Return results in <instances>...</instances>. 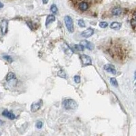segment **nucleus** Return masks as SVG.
Returning a JSON list of instances; mask_svg holds the SVG:
<instances>
[{
    "label": "nucleus",
    "mask_w": 136,
    "mask_h": 136,
    "mask_svg": "<svg viewBox=\"0 0 136 136\" xmlns=\"http://www.w3.org/2000/svg\"><path fill=\"white\" fill-rule=\"evenodd\" d=\"M0 29L1 32L3 35L6 34L8 29V21L7 20H2L0 23Z\"/></svg>",
    "instance_id": "obj_4"
},
{
    "label": "nucleus",
    "mask_w": 136,
    "mask_h": 136,
    "mask_svg": "<svg viewBox=\"0 0 136 136\" xmlns=\"http://www.w3.org/2000/svg\"><path fill=\"white\" fill-rule=\"evenodd\" d=\"M80 59L83 66H88L92 64V60L91 57L87 55H80Z\"/></svg>",
    "instance_id": "obj_3"
},
{
    "label": "nucleus",
    "mask_w": 136,
    "mask_h": 136,
    "mask_svg": "<svg viewBox=\"0 0 136 136\" xmlns=\"http://www.w3.org/2000/svg\"><path fill=\"white\" fill-rule=\"evenodd\" d=\"M78 8L80 9V10L82 11V12H85L88 10V4L85 2V1H82L80 2L79 5H78Z\"/></svg>",
    "instance_id": "obj_11"
},
{
    "label": "nucleus",
    "mask_w": 136,
    "mask_h": 136,
    "mask_svg": "<svg viewBox=\"0 0 136 136\" xmlns=\"http://www.w3.org/2000/svg\"><path fill=\"white\" fill-rule=\"evenodd\" d=\"M2 115L5 116V117H7L8 118L10 119V120H14V119H15V118H16L15 115H14L12 112H10V111H8L7 110L3 111V112H2Z\"/></svg>",
    "instance_id": "obj_9"
},
{
    "label": "nucleus",
    "mask_w": 136,
    "mask_h": 136,
    "mask_svg": "<svg viewBox=\"0 0 136 136\" xmlns=\"http://www.w3.org/2000/svg\"><path fill=\"white\" fill-rule=\"evenodd\" d=\"M80 44H82L84 47H86V48L90 50H92L94 48V44H93L92 42H88L87 40H82L80 42Z\"/></svg>",
    "instance_id": "obj_7"
},
{
    "label": "nucleus",
    "mask_w": 136,
    "mask_h": 136,
    "mask_svg": "<svg viewBox=\"0 0 136 136\" xmlns=\"http://www.w3.org/2000/svg\"><path fill=\"white\" fill-rule=\"evenodd\" d=\"M1 132H0V136H1Z\"/></svg>",
    "instance_id": "obj_30"
},
{
    "label": "nucleus",
    "mask_w": 136,
    "mask_h": 136,
    "mask_svg": "<svg viewBox=\"0 0 136 136\" xmlns=\"http://www.w3.org/2000/svg\"><path fill=\"white\" fill-rule=\"evenodd\" d=\"M4 59L5 60H6L9 63H11L12 62V59L11 56H8V55H6V56H4Z\"/></svg>",
    "instance_id": "obj_23"
},
{
    "label": "nucleus",
    "mask_w": 136,
    "mask_h": 136,
    "mask_svg": "<svg viewBox=\"0 0 136 136\" xmlns=\"http://www.w3.org/2000/svg\"></svg>",
    "instance_id": "obj_31"
},
{
    "label": "nucleus",
    "mask_w": 136,
    "mask_h": 136,
    "mask_svg": "<svg viewBox=\"0 0 136 136\" xmlns=\"http://www.w3.org/2000/svg\"><path fill=\"white\" fill-rule=\"evenodd\" d=\"M74 48L78 51H83L84 49V47L82 44H76L74 45Z\"/></svg>",
    "instance_id": "obj_16"
},
{
    "label": "nucleus",
    "mask_w": 136,
    "mask_h": 136,
    "mask_svg": "<svg viewBox=\"0 0 136 136\" xmlns=\"http://www.w3.org/2000/svg\"><path fill=\"white\" fill-rule=\"evenodd\" d=\"M110 28L114 30H119L121 27V24L118 22H113L110 24Z\"/></svg>",
    "instance_id": "obj_13"
},
{
    "label": "nucleus",
    "mask_w": 136,
    "mask_h": 136,
    "mask_svg": "<svg viewBox=\"0 0 136 136\" xmlns=\"http://www.w3.org/2000/svg\"><path fill=\"white\" fill-rule=\"evenodd\" d=\"M36 127L37 129H41L43 127V123L42 121H37L36 124Z\"/></svg>",
    "instance_id": "obj_22"
},
{
    "label": "nucleus",
    "mask_w": 136,
    "mask_h": 136,
    "mask_svg": "<svg viewBox=\"0 0 136 136\" xmlns=\"http://www.w3.org/2000/svg\"><path fill=\"white\" fill-rule=\"evenodd\" d=\"M55 20V16L54 15H52V14L48 15V16L46 17V23H45L46 27H48V25L52 23Z\"/></svg>",
    "instance_id": "obj_10"
},
{
    "label": "nucleus",
    "mask_w": 136,
    "mask_h": 136,
    "mask_svg": "<svg viewBox=\"0 0 136 136\" xmlns=\"http://www.w3.org/2000/svg\"><path fill=\"white\" fill-rule=\"evenodd\" d=\"M50 11L53 13V14H56V12H58V8L55 4H52L50 7Z\"/></svg>",
    "instance_id": "obj_18"
},
{
    "label": "nucleus",
    "mask_w": 136,
    "mask_h": 136,
    "mask_svg": "<svg viewBox=\"0 0 136 136\" xmlns=\"http://www.w3.org/2000/svg\"><path fill=\"white\" fill-rule=\"evenodd\" d=\"M14 79H16L15 74L13 72H9L8 74H7V76H6V80L8 82H9V81L14 80Z\"/></svg>",
    "instance_id": "obj_14"
},
{
    "label": "nucleus",
    "mask_w": 136,
    "mask_h": 136,
    "mask_svg": "<svg viewBox=\"0 0 136 136\" xmlns=\"http://www.w3.org/2000/svg\"><path fill=\"white\" fill-rule=\"evenodd\" d=\"M134 18H135V20H136V13L135 14V15H134Z\"/></svg>",
    "instance_id": "obj_27"
},
{
    "label": "nucleus",
    "mask_w": 136,
    "mask_h": 136,
    "mask_svg": "<svg viewBox=\"0 0 136 136\" xmlns=\"http://www.w3.org/2000/svg\"><path fill=\"white\" fill-rule=\"evenodd\" d=\"M104 69L108 73H110L113 75H116V70L115 68L111 64H106L104 66Z\"/></svg>",
    "instance_id": "obj_6"
},
{
    "label": "nucleus",
    "mask_w": 136,
    "mask_h": 136,
    "mask_svg": "<svg viewBox=\"0 0 136 136\" xmlns=\"http://www.w3.org/2000/svg\"><path fill=\"white\" fill-rule=\"evenodd\" d=\"M42 101H40L39 102H37V103H33L31 104V111L32 112H36L38 111L42 106Z\"/></svg>",
    "instance_id": "obj_8"
},
{
    "label": "nucleus",
    "mask_w": 136,
    "mask_h": 136,
    "mask_svg": "<svg viewBox=\"0 0 136 136\" xmlns=\"http://www.w3.org/2000/svg\"><path fill=\"white\" fill-rule=\"evenodd\" d=\"M110 84H112L113 87H117L118 85L117 80H116V78H111L110 79Z\"/></svg>",
    "instance_id": "obj_15"
},
{
    "label": "nucleus",
    "mask_w": 136,
    "mask_h": 136,
    "mask_svg": "<svg viewBox=\"0 0 136 136\" xmlns=\"http://www.w3.org/2000/svg\"><path fill=\"white\" fill-rule=\"evenodd\" d=\"M122 12H123V10L119 7L114 8L112 10V14L114 16H119L122 14Z\"/></svg>",
    "instance_id": "obj_12"
},
{
    "label": "nucleus",
    "mask_w": 136,
    "mask_h": 136,
    "mask_svg": "<svg viewBox=\"0 0 136 136\" xmlns=\"http://www.w3.org/2000/svg\"><path fill=\"white\" fill-rule=\"evenodd\" d=\"M135 78H136V75H135Z\"/></svg>",
    "instance_id": "obj_29"
},
{
    "label": "nucleus",
    "mask_w": 136,
    "mask_h": 136,
    "mask_svg": "<svg viewBox=\"0 0 136 136\" xmlns=\"http://www.w3.org/2000/svg\"><path fill=\"white\" fill-rule=\"evenodd\" d=\"M94 29L92 28H88L84 31L83 32L81 33V36L83 37L84 38H88L90 37L91 36H92L94 34Z\"/></svg>",
    "instance_id": "obj_5"
},
{
    "label": "nucleus",
    "mask_w": 136,
    "mask_h": 136,
    "mask_svg": "<svg viewBox=\"0 0 136 136\" xmlns=\"http://www.w3.org/2000/svg\"><path fill=\"white\" fill-rule=\"evenodd\" d=\"M27 24L28 25V27H29V28L31 29H33V23L31 21H27Z\"/></svg>",
    "instance_id": "obj_24"
},
{
    "label": "nucleus",
    "mask_w": 136,
    "mask_h": 136,
    "mask_svg": "<svg viewBox=\"0 0 136 136\" xmlns=\"http://www.w3.org/2000/svg\"><path fill=\"white\" fill-rule=\"evenodd\" d=\"M2 123H3V122H2L1 120H0V124H2Z\"/></svg>",
    "instance_id": "obj_28"
},
{
    "label": "nucleus",
    "mask_w": 136,
    "mask_h": 136,
    "mask_svg": "<svg viewBox=\"0 0 136 136\" xmlns=\"http://www.w3.org/2000/svg\"><path fill=\"white\" fill-rule=\"evenodd\" d=\"M64 22L65 27L68 30V31L70 33H73L74 31V25L73 19L71 16H65L64 17Z\"/></svg>",
    "instance_id": "obj_2"
},
{
    "label": "nucleus",
    "mask_w": 136,
    "mask_h": 136,
    "mask_svg": "<svg viewBox=\"0 0 136 136\" xmlns=\"http://www.w3.org/2000/svg\"><path fill=\"white\" fill-rule=\"evenodd\" d=\"M99 26L102 29H105L108 26V23L107 22H105V21H102V22H100L99 23Z\"/></svg>",
    "instance_id": "obj_19"
},
{
    "label": "nucleus",
    "mask_w": 136,
    "mask_h": 136,
    "mask_svg": "<svg viewBox=\"0 0 136 136\" xmlns=\"http://www.w3.org/2000/svg\"><path fill=\"white\" fill-rule=\"evenodd\" d=\"M74 82H76V84H79L80 82V76L78 75H76V76L74 77Z\"/></svg>",
    "instance_id": "obj_21"
},
{
    "label": "nucleus",
    "mask_w": 136,
    "mask_h": 136,
    "mask_svg": "<svg viewBox=\"0 0 136 136\" xmlns=\"http://www.w3.org/2000/svg\"><path fill=\"white\" fill-rule=\"evenodd\" d=\"M3 7H4V5H3V4H1V3L0 2V9H1V8H2Z\"/></svg>",
    "instance_id": "obj_26"
},
{
    "label": "nucleus",
    "mask_w": 136,
    "mask_h": 136,
    "mask_svg": "<svg viewBox=\"0 0 136 136\" xmlns=\"http://www.w3.org/2000/svg\"><path fill=\"white\" fill-rule=\"evenodd\" d=\"M63 105L66 110H76L78 108V104L72 99H66L63 101Z\"/></svg>",
    "instance_id": "obj_1"
},
{
    "label": "nucleus",
    "mask_w": 136,
    "mask_h": 136,
    "mask_svg": "<svg viewBox=\"0 0 136 136\" xmlns=\"http://www.w3.org/2000/svg\"><path fill=\"white\" fill-rule=\"evenodd\" d=\"M42 2L44 4H47L48 2V0H42Z\"/></svg>",
    "instance_id": "obj_25"
},
{
    "label": "nucleus",
    "mask_w": 136,
    "mask_h": 136,
    "mask_svg": "<svg viewBox=\"0 0 136 136\" xmlns=\"http://www.w3.org/2000/svg\"><path fill=\"white\" fill-rule=\"evenodd\" d=\"M58 76H59L60 78H66V74L62 69H61L58 72Z\"/></svg>",
    "instance_id": "obj_17"
},
{
    "label": "nucleus",
    "mask_w": 136,
    "mask_h": 136,
    "mask_svg": "<svg viewBox=\"0 0 136 136\" xmlns=\"http://www.w3.org/2000/svg\"><path fill=\"white\" fill-rule=\"evenodd\" d=\"M78 25L80 26V27H85V26H86L85 23H84V21L82 20V19L78 20Z\"/></svg>",
    "instance_id": "obj_20"
}]
</instances>
